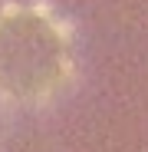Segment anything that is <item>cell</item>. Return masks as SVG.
<instances>
[{"instance_id":"obj_1","label":"cell","mask_w":148,"mask_h":152,"mask_svg":"<svg viewBox=\"0 0 148 152\" xmlns=\"http://www.w3.org/2000/svg\"><path fill=\"white\" fill-rule=\"evenodd\" d=\"M63 66L59 23L40 10H4L0 13V73H49Z\"/></svg>"}]
</instances>
